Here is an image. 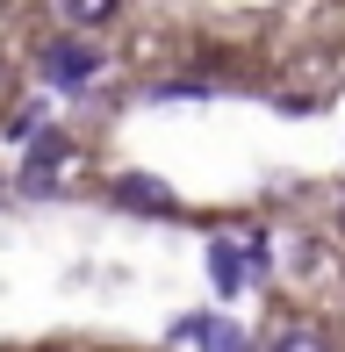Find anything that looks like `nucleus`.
<instances>
[{"instance_id":"f257e3e1","label":"nucleus","mask_w":345,"mask_h":352,"mask_svg":"<svg viewBox=\"0 0 345 352\" xmlns=\"http://www.w3.org/2000/svg\"><path fill=\"white\" fill-rule=\"evenodd\" d=\"M259 259H266V237H259V230L216 237V245H209V280H216V295H245V287L259 280Z\"/></svg>"},{"instance_id":"0eeeda50","label":"nucleus","mask_w":345,"mask_h":352,"mask_svg":"<svg viewBox=\"0 0 345 352\" xmlns=\"http://www.w3.org/2000/svg\"><path fill=\"white\" fill-rule=\"evenodd\" d=\"M338 223H345V209H338Z\"/></svg>"},{"instance_id":"39448f33","label":"nucleus","mask_w":345,"mask_h":352,"mask_svg":"<svg viewBox=\"0 0 345 352\" xmlns=\"http://www.w3.org/2000/svg\"><path fill=\"white\" fill-rule=\"evenodd\" d=\"M266 352H331V338H324L317 324H280V338L266 345Z\"/></svg>"},{"instance_id":"f03ea898","label":"nucleus","mask_w":345,"mask_h":352,"mask_svg":"<svg viewBox=\"0 0 345 352\" xmlns=\"http://www.w3.org/2000/svg\"><path fill=\"white\" fill-rule=\"evenodd\" d=\"M172 345H194V352H252L245 324H223V316H172Z\"/></svg>"},{"instance_id":"20e7f679","label":"nucleus","mask_w":345,"mask_h":352,"mask_svg":"<svg viewBox=\"0 0 345 352\" xmlns=\"http://www.w3.org/2000/svg\"><path fill=\"white\" fill-rule=\"evenodd\" d=\"M115 201H130V209H144V216H172V187L151 180V173H122V180H115Z\"/></svg>"},{"instance_id":"423d86ee","label":"nucleus","mask_w":345,"mask_h":352,"mask_svg":"<svg viewBox=\"0 0 345 352\" xmlns=\"http://www.w3.org/2000/svg\"><path fill=\"white\" fill-rule=\"evenodd\" d=\"M72 22H87V29H101V22H115V8H108V0H72Z\"/></svg>"},{"instance_id":"7ed1b4c3","label":"nucleus","mask_w":345,"mask_h":352,"mask_svg":"<svg viewBox=\"0 0 345 352\" xmlns=\"http://www.w3.org/2000/svg\"><path fill=\"white\" fill-rule=\"evenodd\" d=\"M101 72V58L87 51V43H51V51H43V79H51V87H87V79Z\"/></svg>"}]
</instances>
